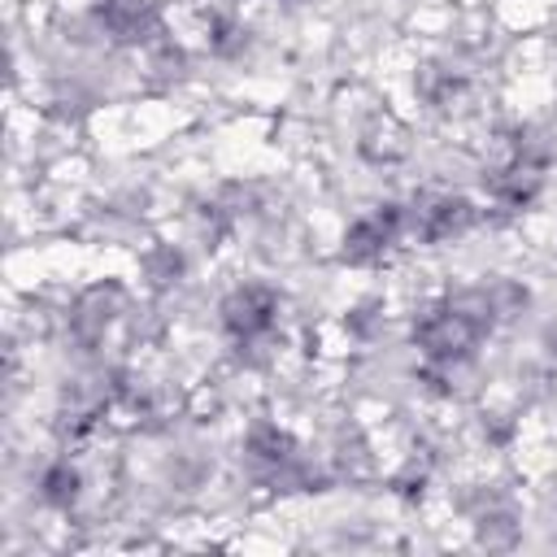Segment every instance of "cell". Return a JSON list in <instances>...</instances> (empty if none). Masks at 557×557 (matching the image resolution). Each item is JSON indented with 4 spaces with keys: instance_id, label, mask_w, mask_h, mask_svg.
I'll return each mask as SVG.
<instances>
[{
    "instance_id": "obj_9",
    "label": "cell",
    "mask_w": 557,
    "mask_h": 557,
    "mask_svg": "<svg viewBox=\"0 0 557 557\" xmlns=\"http://www.w3.org/2000/svg\"><path fill=\"white\" fill-rule=\"evenodd\" d=\"M78 496H83V474H78L70 461H52V466L39 474V500H44L48 509H70Z\"/></svg>"
},
{
    "instance_id": "obj_10",
    "label": "cell",
    "mask_w": 557,
    "mask_h": 557,
    "mask_svg": "<svg viewBox=\"0 0 557 557\" xmlns=\"http://www.w3.org/2000/svg\"><path fill=\"white\" fill-rule=\"evenodd\" d=\"M144 65H148V74L157 83H178L187 74V52L178 44H170V39H152L144 48Z\"/></svg>"
},
{
    "instance_id": "obj_3",
    "label": "cell",
    "mask_w": 557,
    "mask_h": 557,
    "mask_svg": "<svg viewBox=\"0 0 557 557\" xmlns=\"http://www.w3.org/2000/svg\"><path fill=\"white\" fill-rule=\"evenodd\" d=\"M474 222H479V209L466 196H453V191L422 196L405 209V231H409V239H422V244L461 239Z\"/></svg>"
},
{
    "instance_id": "obj_4",
    "label": "cell",
    "mask_w": 557,
    "mask_h": 557,
    "mask_svg": "<svg viewBox=\"0 0 557 557\" xmlns=\"http://www.w3.org/2000/svg\"><path fill=\"white\" fill-rule=\"evenodd\" d=\"M87 13L104 44L148 48L152 39H161V17H157L152 0H96Z\"/></svg>"
},
{
    "instance_id": "obj_13",
    "label": "cell",
    "mask_w": 557,
    "mask_h": 557,
    "mask_svg": "<svg viewBox=\"0 0 557 557\" xmlns=\"http://www.w3.org/2000/svg\"><path fill=\"white\" fill-rule=\"evenodd\" d=\"M278 4H292V9H296V4H305V0H278Z\"/></svg>"
},
{
    "instance_id": "obj_2",
    "label": "cell",
    "mask_w": 557,
    "mask_h": 557,
    "mask_svg": "<svg viewBox=\"0 0 557 557\" xmlns=\"http://www.w3.org/2000/svg\"><path fill=\"white\" fill-rule=\"evenodd\" d=\"M278 313H283V296L270 283H239L218 305V322H222L231 344L270 339L274 326H278Z\"/></svg>"
},
{
    "instance_id": "obj_6",
    "label": "cell",
    "mask_w": 557,
    "mask_h": 557,
    "mask_svg": "<svg viewBox=\"0 0 557 557\" xmlns=\"http://www.w3.org/2000/svg\"><path fill=\"white\" fill-rule=\"evenodd\" d=\"M183 274H187V252H183V244L157 239V244H148V248L139 252V278H144V287L170 292V287L183 283Z\"/></svg>"
},
{
    "instance_id": "obj_11",
    "label": "cell",
    "mask_w": 557,
    "mask_h": 557,
    "mask_svg": "<svg viewBox=\"0 0 557 557\" xmlns=\"http://www.w3.org/2000/svg\"><path fill=\"white\" fill-rule=\"evenodd\" d=\"M383 322H387V309H383V300H374V296H366V300H357L352 309H344V331H348L352 339H374V335L383 331Z\"/></svg>"
},
{
    "instance_id": "obj_8",
    "label": "cell",
    "mask_w": 557,
    "mask_h": 557,
    "mask_svg": "<svg viewBox=\"0 0 557 557\" xmlns=\"http://www.w3.org/2000/svg\"><path fill=\"white\" fill-rule=\"evenodd\" d=\"M200 30H205V48L213 57H222V61H231V57H239L248 48V26L231 9H209L200 17Z\"/></svg>"
},
{
    "instance_id": "obj_5",
    "label": "cell",
    "mask_w": 557,
    "mask_h": 557,
    "mask_svg": "<svg viewBox=\"0 0 557 557\" xmlns=\"http://www.w3.org/2000/svg\"><path fill=\"white\" fill-rule=\"evenodd\" d=\"M131 313V300L117 283H91L83 287L74 300H70V331L83 339V344H100L104 331Z\"/></svg>"
},
{
    "instance_id": "obj_7",
    "label": "cell",
    "mask_w": 557,
    "mask_h": 557,
    "mask_svg": "<svg viewBox=\"0 0 557 557\" xmlns=\"http://www.w3.org/2000/svg\"><path fill=\"white\" fill-rule=\"evenodd\" d=\"M461 91H466V78H461L453 65H444V61H426V65H418V74H413V96H418L426 109H448Z\"/></svg>"
},
{
    "instance_id": "obj_12",
    "label": "cell",
    "mask_w": 557,
    "mask_h": 557,
    "mask_svg": "<svg viewBox=\"0 0 557 557\" xmlns=\"http://www.w3.org/2000/svg\"><path fill=\"white\" fill-rule=\"evenodd\" d=\"M540 348H544V357L557 366V322H548V326L540 331Z\"/></svg>"
},
{
    "instance_id": "obj_1",
    "label": "cell",
    "mask_w": 557,
    "mask_h": 557,
    "mask_svg": "<svg viewBox=\"0 0 557 557\" xmlns=\"http://www.w3.org/2000/svg\"><path fill=\"white\" fill-rule=\"evenodd\" d=\"M409 239L405 231V209L400 205H379L361 218H352L339 235V261L352 265V270H370V265H383L387 252Z\"/></svg>"
}]
</instances>
